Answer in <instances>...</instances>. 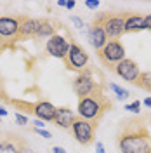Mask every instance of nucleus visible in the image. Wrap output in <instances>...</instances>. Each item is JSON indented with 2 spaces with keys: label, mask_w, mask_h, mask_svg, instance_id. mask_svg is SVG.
Instances as JSON below:
<instances>
[{
  "label": "nucleus",
  "mask_w": 151,
  "mask_h": 153,
  "mask_svg": "<svg viewBox=\"0 0 151 153\" xmlns=\"http://www.w3.org/2000/svg\"><path fill=\"white\" fill-rule=\"evenodd\" d=\"M130 12L127 10H104L94 18V25H99L103 31L106 33L108 40H118L123 35L125 30V21Z\"/></svg>",
  "instance_id": "3"
},
{
  "label": "nucleus",
  "mask_w": 151,
  "mask_h": 153,
  "mask_svg": "<svg viewBox=\"0 0 151 153\" xmlns=\"http://www.w3.org/2000/svg\"><path fill=\"white\" fill-rule=\"evenodd\" d=\"M52 153H66V152H64L61 146H54V148H52Z\"/></svg>",
  "instance_id": "27"
},
{
  "label": "nucleus",
  "mask_w": 151,
  "mask_h": 153,
  "mask_svg": "<svg viewBox=\"0 0 151 153\" xmlns=\"http://www.w3.org/2000/svg\"><path fill=\"white\" fill-rule=\"evenodd\" d=\"M64 7H68V9H73L75 7V2H66V5Z\"/></svg>",
  "instance_id": "29"
},
{
  "label": "nucleus",
  "mask_w": 151,
  "mask_h": 153,
  "mask_svg": "<svg viewBox=\"0 0 151 153\" xmlns=\"http://www.w3.org/2000/svg\"><path fill=\"white\" fill-rule=\"evenodd\" d=\"M97 57L104 68L115 71L116 65L125 59V47L122 45L120 40H108L106 45L97 51Z\"/></svg>",
  "instance_id": "4"
},
{
  "label": "nucleus",
  "mask_w": 151,
  "mask_h": 153,
  "mask_svg": "<svg viewBox=\"0 0 151 153\" xmlns=\"http://www.w3.org/2000/svg\"><path fill=\"white\" fill-rule=\"evenodd\" d=\"M95 153H106V152H104L103 143H97V144H95Z\"/></svg>",
  "instance_id": "26"
},
{
  "label": "nucleus",
  "mask_w": 151,
  "mask_h": 153,
  "mask_svg": "<svg viewBox=\"0 0 151 153\" xmlns=\"http://www.w3.org/2000/svg\"><path fill=\"white\" fill-rule=\"evenodd\" d=\"M150 153H151V152H150Z\"/></svg>",
  "instance_id": "33"
},
{
  "label": "nucleus",
  "mask_w": 151,
  "mask_h": 153,
  "mask_svg": "<svg viewBox=\"0 0 151 153\" xmlns=\"http://www.w3.org/2000/svg\"><path fill=\"white\" fill-rule=\"evenodd\" d=\"M14 117H16V122H18L19 125H26V124H28V117H24V115H19V113H16Z\"/></svg>",
  "instance_id": "21"
},
{
  "label": "nucleus",
  "mask_w": 151,
  "mask_h": 153,
  "mask_svg": "<svg viewBox=\"0 0 151 153\" xmlns=\"http://www.w3.org/2000/svg\"><path fill=\"white\" fill-rule=\"evenodd\" d=\"M19 153H35V152H33V150L30 148V144H24V146H23V148L19 150Z\"/></svg>",
  "instance_id": "23"
},
{
  "label": "nucleus",
  "mask_w": 151,
  "mask_h": 153,
  "mask_svg": "<svg viewBox=\"0 0 151 153\" xmlns=\"http://www.w3.org/2000/svg\"><path fill=\"white\" fill-rule=\"evenodd\" d=\"M73 118H75V115L68 106H59V108H56V115H54L52 122L61 129H71Z\"/></svg>",
  "instance_id": "13"
},
{
  "label": "nucleus",
  "mask_w": 151,
  "mask_h": 153,
  "mask_svg": "<svg viewBox=\"0 0 151 153\" xmlns=\"http://www.w3.org/2000/svg\"><path fill=\"white\" fill-rule=\"evenodd\" d=\"M33 131H35L37 134H40L42 137H45V139H50V137H52V134L49 132V131H45V129H37V127H35Z\"/></svg>",
  "instance_id": "20"
},
{
  "label": "nucleus",
  "mask_w": 151,
  "mask_h": 153,
  "mask_svg": "<svg viewBox=\"0 0 151 153\" xmlns=\"http://www.w3.org/2000/svg\"><path fill=\"white\" fill-rule=\"evenodd\" d=\"M115 73L123 78V80H127V82H135L137 80V76L141 75V71H139V65L134 61V59H129V57H125L123 61H120L116 68H115Z\"/></svg>",
  "instance_id": "11"
},
{
  "label": "nucleus",
  "mask_w": 151,
  "mask_h": 153,
  "mask_svg": "<svg viewBox=\"0 0 151 153\" xmlns=\"http://www.w3.org/2000/svg\"><path fill=\"white\" fill-rule=\"evenodd\" d=\"M85 5H87L89 9H97V7H99V2H85Z\"/></svg>",
  "instance_id": "25"
},
{
  "label": "nucleus",
  "mask_w": 151,
  "mask_h": 153,
  "mask_svg": "<svg viewBox=\"0 0 151 153\" xmlns=\"http://www.w3.org/2000/svg\"><path fill=\"white\" fill-rule=\"evenodd\" d=\"M89 40H90V44H92V47H94L95 51L103 49L104 45H106V42H108L106 33L103 31V28H101L99 25H94V23H92V26L89 28Z\"/></svg>",
  "instance_id": "14"
},
{
  "label": "nucleus",
  "mask_w": 151,
  "mask_h": 153,
  "mask_svg": "<svg viewBox=\"0 0 151 153\" xmlns=\"http://www.w3.org/2000/svg\"><path fill=\"white\" fill-rule=\"evenodd\" d=\"M0 99H4V101L9 103V97H7V92H5V87H4V80H2V76H0Z\"/></svg>",
  "instance_id": "19"
},
{
  "label": "nucleus",
  "mask_w": 151,
  "mask_h": 153,
  "mask_svg": "<svg viewBox=\"0 0 151 153\" xmlns=\"http://www.w3.org/2000/svg\"><path fill=\"white\" fill-rule=\"evenodd\" d=\"M71 21L75 23L76 26H78V28H82V26H84V21H82L80 18H75V16H73V18H71Z\"/></svg>",
  "instance_id": "24"
},
{
  "label": "nucleus",
  "mask_w": 151,
  "mask_h": 153,
  "mask_svg": "<svg viewBox=\"0 0 151 153\" xmlns=\"http://www.w3.org/2000/svg\"><path fill=\"white\" fill-rule=\"evenodd\" d=\"M137 87H141L144 91L151 92V71H141V75L137 76V80L134 82Z\"/></svg>",
  "instance_id": "16"
},
{
  "label": "nucleus",
  "mask_w": 151,
  "mask_h": 153,
  "mask_svg": "<svg viewBox=\"0 0 151 153\" xmlns=\"http://www.w3.org/2000/svg\"><path fill=\"white\" fill-rule=\"evenodd\" d=\"M142 30H148V31H151V14H150V16H144V23H142Z\"/></svg>",
  "instance_id": "22"
},
{
  "label": "nucleus",
  "mask_w": 151,
  "mask_h": 153,
  "mask_svg": "<svg viewBox=\"0 0 151 153\" xmlns=\"http://www.w3.org/2000/svg\"><path fill=\"white\" fill-rule=\"evenodd\" d=\"M63 61H64V65H66L68 70H73V71H78L80 73L82 70H85L87 63H89V54L85 52V49L82 45H78L75 40H71L70 51H68L66 57Z\"/></svg>",
  "instance_id": "8"
},
{
  "label": "nucleus",
  "mask_w": 151,
  "mask_h": 153,
  "mask_svg": "<svg viewBox=\"0 0 151 153\" xmlns=\"http://www.w3.org/2000/svg\"><path fill=\"white\" fill-rule=\"evenodd\" d=\"M113 106H115L113 101L108 96H104L103 85H99L87 97L78 99V117L89 120L94 127H97L99 120L103 118V115L108 110H113Z\"/></svg>",
  "instance_id": "2"
},
{
  "label": "nucleus",
  "mask_w": 151,
  "mask_h": 153,
  "mask_svg": "<svg viewBox=\"0 0 151 153\" xmlns=\"http://www.w3.org/2000/svg\"><path fill=\"white\" fill-rule=\"evenodd\" d=\"M71 132L75 136V139L84 146L94 143L95 139V127L89 120H85L82 117H75L73 118V124H71Z\"/></svg>",
  "instance_id": "7"
},
{
  "label": "nucleus",
  "mask_w": 151,
  "mask_h": 153,
  "mask_svg": "<svg viewBox=\"0 0 151 153\" xmlns=\"http://www.w3.org/2000/svg\"><path fill=\"white\" fill-rule=\"evenodd\" d=\"M142 23H144V16L142 14H129V18L125 21V30L123 33H132V31H141Z\"/></svg>",
  "instance_id": "15"
},
{
  "label": "nucleus",
  "mask_w": 151,
  "mask_h": 153,
  "mask_svg": "<svg viewBox=\"0 0 151 153\" xmlns=\"http://www.w3.org/2000/svg\"><path fill=\"white\" fill-rule=\"evenodd\" d=\"M70 44H71V40H68V38L54 33V35L47 40L45 49H47V52L50 56L57 57V59H64L66 54H68V51H70Z\"/></svg>",
  "instance_id": "9"
},
{
  "label": "nucleus",
  "mask_w": 151,
  "mask_h": 153,
  "mask_svg": "<svg viewBox=\"0 0 151 153\" xmlns=\"http://www.w3.org/2000/svg\"><path fill=\"white\" fill-rule=\"evenodd\" d=\"M99 85H103V84L97 82L94 78V70H92V68L82 70V71L76 75V78L73 80V91H75V94L78 96V99L87 97V96L90 94L92 91H95Z\"/></svg>",
  "instance_id": "5"
},
{
  "label": "nucleus",
  "mask_w": 151,
  "mask_h": 153,
  "mask_svg": "<svg viewBox=\"0 0 151 153\" xmlns=\"http://www.w3.org/2000/svg\"><path fill=\"white\" fill-rule=\"evenodd\" d=\"M26 139H23L18 134H5L4 137H0V153H19V150L24 146Z\"/></svg>",
  "instance_id": "12"
},
{
  "label": "nucleus",
  "mask_w": 151,
  "mask_h": 153,
  "mask_svg": "<svg viewBox=\"0 0 151 153\" xmlns=\"http://www.w3.org/2000/svg\"><path fill=\"white\" fill-rule=\"evenodd\" d=\"M144 105L148 106V108H151V97H146V99H144Z\"/></svg>",
  "instance_id": "28"
},
{
  "label": "nucleus",
  "mask_w": 151,
  "mask_h": 153,
  "mask_svg": "<svg viewBox=\"0 0 151 153\" xmlns=\"http://www.w3.org/2000/svg\"><path fill=\"white\" fill-rule=\"evenodd\" d=\"M0 137H2V132H0Z\"/></svg>",
  "instance_id": "32"
},
{
  "label": "nucleus",
  "mask_w": 151,
  "mask_h": 153,
  "mask_svg": "<svg viewBox=\"0 0 151 153\" xmlns=\"http://www.w3.org/2000/svg\"><path fill=\"white\" fill-rule=\"evenodd\" d=\"M118 150L122 153H150L151 134L142 118H127L118 132Z\"/></svg>",
  "instance_id": "1"
},
{
  "label": "nucleus",
  "mask_w": 151,
  "mask_h": 153,
  "mask_svg": "<svg viewBox=\"0 0 151 153\" xmlns=\"http://www.w3.org/2000/svg\"><path fill=\"white\" fill-rule=\"evenodd\" d=\"M5 115H7V110H4V108L0 106V117H5Z\"/></svg>",
  "instance_id": "30"
},
{
  "label": "nucleus",
  "mask_w": 151,
  "mask_h": 153,
  "mask_svg": "<svg viewBox=\"0 0 151 153\" xmlns=\"http://www.w3.org/2000/svg\"><path fill=\"white\" fill-rule=\"evenodd\" d=\"M5 49H7V47H5V45H2V44H0V54H2V52H4Z\"/></svg>",
  "instance_id": "31"
},
{
  "label": "nucleus",
  "mask_w": 151,
  "mask_h": 153,
  "mask_svg": "<svg viewBox=\"0 0 151 153\" xmlns=\"http://www.w3.org/2000/svg\"><path fill=\"white\" fill-rule=\"evenodd\" d=\"M110 89H111V91H113L115 94H116L118 97H120V99H127V97L130 96V92H129V91H125V89H122V87L115 85V84H111V85H110Z\"/></svg>",
  "instance_id": "17"
},
{
  "label": "nucleus",
  "mask_w": 151,
  "mask_h": 153,
  "mask_svg": "<svg viewBox=\"0 0 151 153\" xmlns=\"http://www.w3.org/2000/svg\"><path fill=\"white\" fill-rule=\"evenodd\" d=\"M19 31V14L18 16H4L0 18V44L5 47H14L18 42Z\"/></svg>",
  "instance_id": "6"
},
{
  "label": "nucleus",
  "mask_w": 151,
  "mask_h": 153,
  "mask_svg": "<svg viewBox=\"0 0 151 153\" xmlns=\"http://www.w3.org/2000/svg\"><path fill=\"white\" fill-rule=\"evenodd\" d=\"M125 110H129V111H132V113H139L141 103H139V101H134V103H130V105H125Z\"/></svg>",
  "instance_id": "18"
},
{
  "label": "nucleus",
  "mask_w": 151,
  "mask_h": 153,
  "mask_svg": "<svg viewBox=\"0 0 151 153\" xmlns=\"http://www.w3.org/2000/svg\"><path fill=\"white\" fill-rule=\"evenodd\" d=\"M38 23L40 19L28 18L24 14H19V31H18V42L28 40V38H37Z\"/></svg>",
  "instance_id": "10"
}]
</instances>
